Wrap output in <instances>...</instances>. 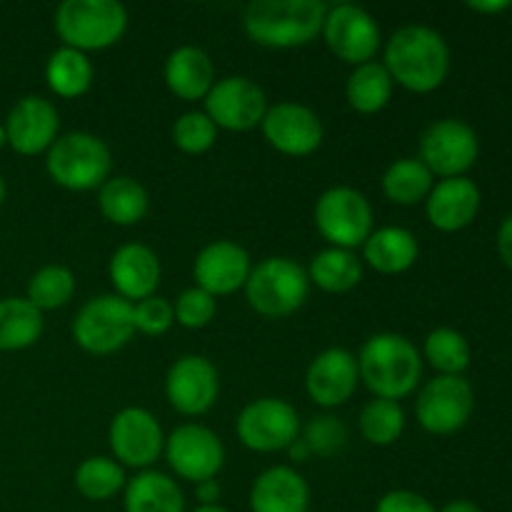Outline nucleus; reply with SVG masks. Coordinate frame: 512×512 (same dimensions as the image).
I'll return each mask as SVG.
<instances>
[{
    "label": "nucleus",
    "mask_w": 512,
    "mask_h": 512,
    "mask_svg": "<svg viewBox=\"0 0 512 512\" xmlns=\"http://www.w3.org/2000/svg\"><path fill=\"white\" fill-rule=\"evenodd\" d=\"M358 360L343 348H330L310 363L305 373V390L320 408H338L353 398L358 388Z\"/></svg>",
    "instance_id": "obj_18"
},
{
    "label": "nucleus",
    "mask_w": 512,
    "mask_h": 512,
    "mask_svg": "<svg viewBox=\"0 0 512 512\" xmlns=\"http://www.w3.org/2000/svg\"><path fill=\"white\" fill-rule=\"evenodd\" d=\"M498 253L500 260L512 270V213L500 223L498 228Z\"/></svg>",
    "instance_id": "obj_42"
},
{
    "label": "nucleus",
    "mask_w": 512,
    "mask_h": 512,
    "mask_svg": "<svg viewBox=\"0 0 512 512\" xmlns=\"http://www.w3.org/2000/svg\"><path fill=\"white\" fill-rule=\"evenodd\" d=\"M403 428L405 413L395 400L375 398L360 413V433L370 445H378V448L393 445L403 435Z\"/></svg>",
    "instance_id": "obj_34"
},
{
    "label": "nucleus",
    "mask_w": 512,
    "mask_h": 512,
    "mask_svg": "<svg viewBox=\"0 0 512 512\" xmlns=\"http://www.w3.org/2000/svg\"><path fill=\"white\" fill-rule=\"evenodd\" d=\"M110 165L113 158L108 145L90 133H68L55 138L45 158V168L53 183L75 193L100 188L108 180Z\"/></svg>",
    "instance_id": "obj_5"
},
{
    "label": "nucleus",
    "mask_w": 512,
    "mask_h": 512,
    "mask_svg": "<svg viewBox=\"0 0 512 512\" xmlns=\"http://www.w3.org/2000/svg\"><path fill=\"white\" fill-rule=\"evenodd\" d=\"M8 140H5V128H0V145H5Z\"/></svg>",
    "instance_id": "obj_49"
},
{
    "label": "nucleus",
    "mask_w": 512,
    "mask_h": 512,
    "mask_svg": "<svg viewBox=\"0 0 512 512\" xmlns=\"http://www.w3.org/2000/svg\"><path fill=\"white\" fill-rule=\"evenodd\" d=\"M308 500L310 490L303 475L285 465L265 470L250 490L253 512H308Z\"/></svg>",
    "instance_id": "obj_23"
},
{
    "label": "nucleus",
    "mask_w": 512,
    "mask_h": 512,
    "mask_svg": "<svg viewBox=\"0 0 512 512\" xmlns=\"http://www.w3.org/2000/svg\"><path fill=\"white\" fill-rule=\"evenodd\" d=\"M345 95H348L350 108L358 110V113H380L390 103V98H393V78H390L383 63L370 60V63L358 65L350 73Z\"/></svg>",
    "instance_id": "obj_29"
},
{
    "label": "nucleus",
    "mask_w": 512,
    "mask_h": 512,
    "mask_svg": "<svg viewBox=\"0 0 512 512\" xmlns=\"http://www.w3.org/2000/svg\"><path fill=\"white\" fill-rule=\"evenodd\" d=\"M193 512H228V510H223L220 505H200V508Z\"/></svg>",
    "instance_id": "obj_47"
},
{
    "label": "nucleus",
    "mask_w": 512,
    "mask_h": 512,
    "mask_svg": "<svg viewBox=\"0 0 512 512\" xmlns=\"http://www.w3.org/2000/svg\"><path fill=\"white\" fill-rule=\"evenodd\" d=\"M468 8L478 10V13H503V10L512 8V3H508V0H495V3H478V0H473V3H468Z\"/></svg>",
    "instance_id": "obj_44"
},
{
    "label": "nucleus",
    "mask_w": 512,
    "mask_h": 512,
    "mask_svg": "<svg viewBox=\"0 0 512 512\" xmlns=\"http://www.w3.org/2000/svg\"><path fill=\"white\" fill-rule=\"evenodd\" d=\"M175 320L173 305L165 298H158V295H150V298L138 300L133 305V323L135 330L145 335H163L168 333L170 325Z\"/></svg>",
    "instance_id": "obj_40"
},
{
    "label": "nucleus",
    "mask_w": 512,
    "mask_h": 512,
    "mask_svg": "<svg viewBox=\"0 0 512 512\" xmlns=\"http://www.w3.org/2000/svg\"><path fill=\"white\" fill-rule=\"evenodd\" d=\"M133 333V303L120 295H100L88 300L73 323L75 343L93 355L115 353L130 343Z\"/></svg>",
    "instance_id": "obj_7"
},
{
    "label": "nucleus",
    "mask_w": 512,
    "mask_h": 512,
    "mask_svg": "<svg viewBox=\"0 0 512 512\" xmlns=\"http://www.w3.org/2000/svg\"><path fill=\"white\" fill-rule=\"evenodd\" d=\"M430 190H433V173L425 168L420 158L398 160L383 175V193L395 205L420 203L428 198Z\"/></svg>",
    "instance_id": "obj_32"
},
{
    "label": "nucleus",
    "mask_w": 512,
    "mask_h": 512,
    "mask_svg": "<svg viewBox=\"0 0 512 512\" xmlns=\"http://www.w3.org/2000/svg\"><path fill=\"white\" fill-rule=\"evenodd\" d=\"M198 500L200 505H218L220 498V485L215 480H205V483H198Z\"/></svg>",
    "instance_id": "obj_43"
},
{
    "label": "nucleus",
    "mask_w": 512,
    "mask_h": 512,
    "mask_svg": "<svg viewBox=\"0 0 512 512\" xmlns=\"http://www.w3.org/2000/svg\"><path fill=\"white\" fill-rule=\"evenodd\" d=\"M263 135L278 153L303 158L323 143V123L318 115L300 103H278L263 118Z\"/></svg>",
    "instance_id": "obj_17"
},
{
    "label": "nucleus",
    "mask_w": 512,
    "mask_h": 512,
    "mask_svg": "<svg viewBox=\"0 0 512 512\" xmlns=\"http://www.w3.org/2000/svg\"><path fill=\"white\" fill-rule=\"evenodd\" d=\"M165 83L170 93L178 95L180 100H205V95L215 85L213 60L205 50L183 45L173 50L165 63Z\"/></svg>",
    "instance_id": "obj_24"
},
{
    "label": "nucleus",
    "mask_w": 512,
    "mask_h": 512,
    "mask_svg": "<svg viewBox=\"0 0 512 512\" xmlns=\"http://www.w3.org/2000/svg\"><path fill=\"white\" fill-rule=\"evenodd\" d=\"M250 270L253 265H250V255L245 253V248L230 243V240H215L200 250L193 273L198 288L218 298V295H230L245 288Z\"/></svg>",
    "instance_id": "obj_20"
},
{
    "label": "nucleus",
    "mask_w": 512,
    "mask_h": 512,
    "mask_svg": "<svg viewBox=\"0 0 512 512\" xmlns=\"http://www.w3.org/2000/svg\"><path fill=\"white\" fill-rule=\"evenodd\" d=\"M325 13L320 0H253L245 8L243 28L265 48H300L323 33Z\"/></svg>",
    "instance_id": "obj_2"
},
{
    "label": "nucleus",
    "mask_w": 512,
    "mask_h": 512,
    "mask_svg": "<svg viewBox=\"0 0 512 512\" xmlns=\"http://www.w3.org/2000/svg\"><path fill=\"white\" fill-rule=\"evenodd\" d=\"M358 373L365 388L383 400H395L413 393L423 373V358L408 338L380 333L365 340L358 355Z\"/></svg>",
    "instance_id": "obj_3"
},
{
    "label": "nucleus",
    "mask_w": 512,
    "mask_h": 512,
    "mask_svg": "<svg viewBox=\"0 0 512 512\" xmlns=\"http://www.w3.org/2000/svg\"><path fill=\"white\" fill-rule=\"evenodd\" d=\"M98 205L105 220L128 228V225L140 223L148 213V193L138 180L120 175V178H108L100 185Z\"/></svg>",
    "instance_id": "obj_27"
},
{
    "label": "nucleus",
    "mask_w": 512,
    "mask_h": 512,
    "mask_svg": "<svg viewBox=\"0 0 512 512\" xmlns=\"http://www.w3.org/2000/svg\"><path fill=\"white\" fill-rule=\"evenodd\" d=\"M383 65L393 83L410 93H433L448 78L450 48L438 30L428 25H405L388 40Z\"/></svg>",
    "instance_id": "obj_1"
},
{
    "label": "nucleus",
    "mask_w": 512,
    "mask_h": 512,
    "mask_svg": "<svg viewBox=\"0 0 512 512\" xmlns=\"http://www.w3.org/2000/svg\"><path fill=\"white\" fill-rule=\"evenodd\" d=\"M308 278L325 293H348L363 278V263L353 250L328 248L315 255Z\"/></svg>",
    "instance_id": "obj_30"
},
{
    "label": "nucleus",
    "mask_w": 512,
    "mask_h": 512,
    "mask_svg": "<svg viewBox=\"0 0 512 512\" xmlns=\"http://www.w3.org/2000/svg\"><path fill=\"white\" fill-rule=\"evenodd\" d=\"M425 360L440 375H463L470 365V343L453 328H438L425 338Z\"/></svg>",
    "instance_id": "obj_33"
},
{
    "label": "nucleus",
    "mask_w": 512,
    "mask_h": 512,
    "mask_svg": "<svg viewBox=\"0 0 512 512\" xmlns=\"http://www.w3.org/2000/svg\"><path fill=\"white\" fill-rule=\"evenodd\" d=\"M440 512H483V510H480L475 503H470V500H453V503L445 505Z\"/></svg>",
    "instance_id": "obj_45"
},
{
    "label": "nucleus",
    "mask_w": 512,
    "mask_h": 512,
    "mask_svg": "<svg viewBox=\"0 0 512 512\" xmlns=\"http://www.w3.org/2000/svg\"><path fill=\"white\" fill-rule=\"evenodd\" d=\"M125 512H185L183 490L158 470H143L125 488Z\"/></svg>",
    "instance_id": "obj_26"
},
{
    "label": "nucleus",
    "mask_w": 512,
    "mask_h": 512,
    "mask_svg": "<svg viewBox=\"0 0 512 512\" xmlns=\"http://www.w3.org/2000/svg\"><path fill=\"white\" fill-rule=\"evenodd\" d=\"M110 283L123 300H145L160 285V260L148 245L128 243L110 258Z\"/></svg>",
    "instance_id": "obj_22"
},
{
    "label": "nucleus",
    "mask_w": 512,
    "mask_h": 512,
    "mask_svg": "<svg viewBox=\"0 0 512 512\" xmlns=\"http://www.w3.org/2000/svg\"><path fill=\"white\" fill-rule=\"evenodd\" d=\"M3 200H5V180L3 175H0V205H3Z\"/></svg>",
    "instance_id": "obj_48"
},
{
    "label": "nucleus",
    "mask_w": 512,
    "mask_h": 512,
    "mask_svg": "<svg viewBox=\"0 0 512 512\" xmlns=\"http://www.w3.org/2000/svg\"><path fill=\"white\" fill-rule=\"evenodd\" d=\"M425 210L433 228L443 233H458L468 228L480 210V188L463 178H445L433 185L430 195L425 198Z\"/></svg>",
    "instance_id": "obj_21"
},
{
    "label": "nucleus",
    "mask_w": 512,
    "mask_h": 512,
    "mask_svg": "<svg viewBox=\"0 0 512 512\" xmlns=\"http://www.w3.org/2000/svg\"><path fill=\"white\" fill-rule=\"evenodd\" d=\"M363 253L373 270H378L383 275H398L413 268L420 248L418 240H415V235L410 230L388 225V228H380L375 233H370V238L363 245Z\"/></svg>",
    "instance_id": "obj_25"
},
{
    "label": "nucleus",
    "mask_w": 512,
    "mask_h": 512,
    "mask_svg": "<svg viewBox=\"0 0 512 512\" xmlns=\"http://www.w3.org/2000/svg\"><path fill=\"white\" fill-rule=\"evenodd\" d=\"M475 408L473 388L460 375H438L418 395V423L433 435H453L470 420Z\"/></svg>",
    "instance_id": "obj_10"
},
{
    "label": "nucleus",
    "mask_w": 512,
    "mask_h": 512,
    "mask_svg": "<svg viewBox=\"0 0 512 512\" xmlns=\"http://www.w3.org/2000/svg\"><path fill=\"white\" fill-rule=\"evenodd\" d=\"M175 320L188 330H200L215 318V298L200 288L185 290L175 303Z\"/></svg>",
    "instance_id": "obj_39"
},
{
    "label": "nucleus",
    "mask_w": 512,
    "mask_h": 512,
    "mask_svg": "<svg viewBox=\"0 0 512 512\" xmlns=\"http://www.w3.org/2000/svg\"><path fill=\"white\" fill-rule=\"evenodd\" d=\"M173 140L183 153L200 155L210 150L218 140V128L205 113H183L173 125Z\"/></svg>",
    "instance_id": "obj_37"
},
{
    "label": "nucleus",
    "mask_w": 512,
    "mask_h": 512,
    "mask_svg": "<svg viewBox=\"0 0 512 512\" xmlns=\"http://www.w3.org/2000/svg\"><path fill=\"white\" fill-rule=\"evenodd\" d=\"M75 293V275L63 265H45L30 278L28 283V300L35 308L58 310L70 303Z\"/></svg>",
    "instance_id": "obj_36"
},
{
    "label": "nucleus",
    "mask_w": 512,
    "mask_h": 512,
    "mask_svg": "<svg viewBox=\"0 0 512 512\" xmlns=\"http://www.w3.org/2000/svg\"><path fill=\"white\" fill-rule=\"evenodd\" d=\"M300 435V418L295 408L278 398H260L245 405L238 418L240 443L255 453L288 450Z\"/></svg>",
    "instance_id": "obj_11"
},
{
    "label": "nucleus",
    "mask_w": 512,
    "mask_h": 512,
    "mask_svg": "<svg viewBox=\"0 0 512 512\" xmlns=\"http://www.w3.org/2000/svg\"><path fill=\"white\" fill-rule=\"evenodd\" d=\"M45 80H48V88L60 98H80L88 93L93 83V65L88 55L63 45L50 55L45 65Z\"/></svg>",
    "instance_id": "obj_31"
},
{
    "label": "nucleus",
    "mask_w": 512,
    "mask_h": 512,
    "mask_svg": "<svg viewBox=\"0 0 512 512\" xmlns=\"http://www.w3.org/2000/svg\"><path fill=\"white\" fill-rule=\"evenodd\" d=\"M480 155V143L468 123L455 118L438 120L420 138V160L440 178H463Z\"/></svg>",
    "instance_id": "obj_9"
},
{
    "label": "nucleus",
    "mask_w": 512,
    "mask_h": 512,
    "mask_svg": "<svg viewBox=\"0 0 512 512\" xmlns=\"http://www.w3.org/2000/svg\"><path fill=\"white\" fill-rule=\"evenodd\" d=\"M315 225L333 248L353 250L373 233V208L353 188H330L315 203Z\"/></svg>",
    "instance_id": "obj_8"
},
{
    "label": "nucleus",
    "mask_w": 512,
    "mask_h": 512,
    "mask_svg": "<svg viewBox=\"0 0 512 512\" xmlns=\"http://www.w3.org/2000/svg\"><path fill=\"white\" fill-rule=\"evenodd\" d=\"M165 458L175 475L198 485L215 480L225 463V448L213 430L203 425H180L165 440Z\"/></svg>",
    "instance_id": "obj_14"
},
{
    "label": "nucleus",
    "mask_w": 512,
    "mask_h": 512,
    "mask_svg": "<svg viewBox=\"0 0 512 512\" xmlns=\"http://www.w3.org/2000/svg\"><path fill=\"white\" fill-rule=\"evenodd\" d=\"M218 370L203 355H183L175 360L165 378L168 403L180 415H203L218 400Z\"/></svg>",
    "instance_id": "obj_15"
},
{
    "label": "nucleus",
    "mask_w": 512,
    "mask_h": 512,
    "mask_svg": "<svg viewBox=\"0 0 512 512\" xmlns=\"http://www.w3.org/2000/svg\"><path fill=\"white\" fill-rule=\"evenodd\" d=\"M125 485V473L115 460L88 458L75 470V488L85 500H108L120 493Z\"/></svg>",
    "instance_id": "obj_35"
},
{
    "label": "nucleus",
    "mask_w": 512,
    "mask_h": 512,
    "mask_svg": "<svg viewBox=\"0 0 512 512\" xmlns=\"http://www.w3.org/2000/svg\"><path fill=\"white\" fill-rule=\"evenodd\" d=\"M323 38L335 58L355 68L370 63L380 48V28L375 18L365 8L350 3H340L325 13Z\"/></svg>",
    "instance_id": "obj_12"
},
{
    "label": "nucleus",
    "mask_w": 512,
    "mask_h": 512,
    "mask_svg": "<svg viewBox=\"0 0 512 512\" xmlns=\"http://www.w3.org/2000/svg\"><path fill=\"white\" fill-rule=\"evenodd\" d=\"M303 440L310 455L315 453L320 458H333L348 445V428L343 420L333 418V415H320V418L310 420Z\"/></svg>",
    "instance_id": "obj_38"
},
{
    "label": "nucleus",
    "mask_w": 512,
    "mask_h": 512,
    "mask_svg": "<svg viewBox=\"0 0 512 512\" xmlns=\"http://www.w3.org/2000/svg\"><path fill=\"white\" fill-rule=\"evenodd\" d=\"M310 278L295 260L268 258L250 270L245 283L250 308L270 320H280L303 308L308 300Z\"/></svg>",
    "instance_id": "obj_6"
},
{
    "label": "nucleus",
    "mask_w": 512,
    "mask_h": 512,
    "mask_svg": "<svg viewBox=\"0 0 512 512\" xmlns=\"http://www.w3.org/2000/svg\"><path fill=\"white\" fill-rule=\"evenodd\" d=\"M375 512H438L425 500L423 495L410 493V490H393V493L383 495Z\"/></svg>",
    "instance_id": "obj_41"
},
{
    "label": "nucleus",
    "mask_w": 512,
    "mask_h": 512,
    "mask_svg": "<svg viewBox=\"0 0 512 512\" xmlns=\"http://www.w3.org/2000/svg\"><path fill=\"white\" fill-rule=\"evenodd\" d=\"M268 113V100L263 88L243 75L218 80L205 95V115L215 123V128L245 133L263 123Z\"/></svg>",
    "instance_id": "obj_13"
},
{
    "label": "nucleus",
    "mask_w": 512,
    "mask_h": 512,
    "mask_svg": "<svg viewBox=\"0 0 512 512\" xmlns=\"http://www.w3.org/2000/svg\"><path fill=\"white\" fill-rule=\"evenodd\" d=\"M110 448L128 468H150L165 450L160 423L143 408H125L110 423Z\"/></svg>",
    "instance_id": "obj_16"
},
{
    "label": "nucleus",
    "mask_w": 512,
    "mask_h": 512,
    "mask_svg": "<svg viewBox=\"0 0 512 512\" xmlns=\"http://www.w3.org/2000/svg\"><path fill=\"white\" fill-rule=\"evenodd\" d=\"M128 28V13L115 0H65L55 10V33L65 48L105 50Z\"/></svg>",
    "instance_id": "obj_4"
},
{
    "label": "nucleus",
    "mask_w": 512,
    "mask_h": 512,
    "mask_svg": "<svg viewBox=\"0 0 512 512\" xmlns=\"http://www.w3.org/2000/svg\"><path fill=\"white\" fill-rule=\"evenodd\" d=\"M290 455H293V460H298V463H303L305 458H308L310 455V450H308V445H305V440L303 438H298L295 440L293 445H290Z\"/></svg>",
    "instance_id": "obj_46"
},
{
    "label": "nucleus",
    "mask_w": 512,
    "mask_h": 512,
    "mask_svg": "<svg viewBox=\"0 0 512 512\" xmlns=\"http://www.w3.org/2000/svg\"><path fill=\"white\" fill-rule=\"evenodd\" d=\"M58 110L38 95L18 100L5 120V140L20 155H38L50 150L58 135Z\"/></svg>",
    "instance_id": "obj_19"
},
{
    "label": "nucleus",
    "mask_w": 512,
    "mask_h": 512,
    "mask_svg": "<svg viewBox=\"0 0 512 512\" xmlns=\"http://www.w3.org/2000/svg\"><path fill=\"white\" fill-rule=\"evenodd\" d=\"M43 335V313L28 298L0 300V350L13 353L38 343Z\"/></svg>",
    "instance_id": "obj_28"
}]
</instances>
